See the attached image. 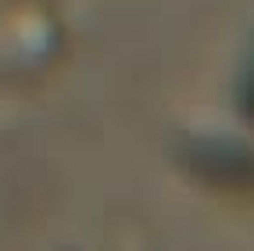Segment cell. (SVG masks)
<instances>
[{
  "mask_svg": "<svg viewBox=\"0 0 254 251\" xmlns=\"http://www.w3.org/2000/svg\"><path fill=\"white\" fill-rule=\"evenodd\" d=\"M247 111H254V72H251V90H247Z\"/></svg>",
  "mask_w": 254,
  "mask_h": 251,
  "instance_id": "1",
  "label": "cell"
}]
</instances>
